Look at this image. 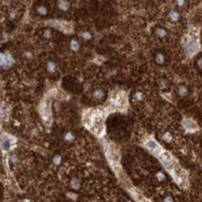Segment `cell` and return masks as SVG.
<instances>
[{
	"label": "cell",
	"mask_w": 202,
	"mask_h": 202,
	"mask_svg": "<svg viewBox=\"0 0 202 202\" xmlns=\"http://www.w3.org/2000/svg\"><path fill=\"white\" fill-rule=\"evenodd\" d=\"M90 130L92 131V132H94L97 135H100V134L102 133V131H103V118L101 117V116H99V115L94 116L93 124L91 126Z\"/></svg>",
	"instance_id": "cell-1"
},
{
	"label": "cell",
	"mask_w": 202,
	"mask_h": 202,
	"mask_svg": "<svg viewBox=\"0 0 202 202\" xmlns=\"http://www.w3.org/2000/svg\"><path fill=\"white\" fill-rule=\"evenodd\" d=\"M106 155H107L108 160L110 161L111 164H112V163H117V162H118V159H119L118 151H117V149L115 147L114 144L109 145L108 150H107Z\"/></svg>",
	"instance_id": "cell-2"
},
{
	"label": "cell",
	"mask_w": 202,
	"mask_h": 202,
	"mask_svg": "<svg viewBox=\"0 0 202 202\" xmlns=\"http://www.w3.org/2000/svg\"><path fill=\"white\" fill-rule=\"evenodd\" d=\"M127 102V98L123 92L116 93L113 97V103L117 107H123Z\"/></svg>",
	"instance_id": "cell-3"
},
{
	"label": "cell",
	"mask_w": 202,
	"mask_h": 202,
	"mask_svg": "<svg viewBox=\"0 0 202 202\" xmlns=\"http://www.w3.org/2000/svg\"><path fill=\"white\" fill-rule=\"evenodd\" d=\"M146 147L152 151L153 153L156 155H160L162 153V148L158 145V143L156 142H155L154 140H148L146 142Z\"/></svg>",
	"instance_id": "cell-4"
},
{
	"label": "cell",
	"mask_w": 202,
	"mask_h": 202,
	"mask_svg": "<svg viewBox=\"0 0 202 202\" xmlns=\"http://www.w3.org/2000/svg\"><path fill=\"white\" fill-rule=\"evenodd\" d=\"M40 114H41L42 118L45 121H48L49 117H50V108L49 105L47 101H44L41 104V108H40Z\"/></svg>",
	"instance_id": "cell-5"
},
{
	"label": "cell",
	"mask_w": 202,
	"mask_h": 202,
	"mask_svg": "<svg viewBox=\"0 0 202 202\" xmlns=\"http://www.w3.org/2000/svg\"><path fill=\"white\" fill-rule=\"evenodd\" d=\"M183 126L184 128L188 131H196L197 130V126L196 124L192 120V119L186 118L183 120Z\"/></svg>",
	"instance_id": "cell-6"
},
{
	"label": "cell",
	"mask_w": 202,
	"mask_h": 202,
	"mask_svg": "<svg viewBox=\"0 0 202 202\" xmlns=\"http://www.w3.org/2000/svg\"><path fill=\"white\" fill-rule=\"evenodd\" d=\"M197 43L196 40H193L190 39L189 41H186V50H187V53L189 55L196 53V50H197Z\"/></svg>",
	"instance_id": "cell-7"
},
{
	"label": "cell",
	"mask_w": 202,
	"mask_h": 202,
	"mask_svg": "<svg viewBox=\"0 0 202 202\" xmlns=\"http://www.w3.org/2000/svg\"><path fill=\"white\" fill-rule=\"evenodd\" d=\"M12 141H14V139H12V137L10 136H6L3 140H2V143H1V147L3 151H9L11 148L12 145Z\"/></svg>",
	"instance_id": "cell-8"
},
{
	"label": "cell",
	"mask_w": 202,
	"mask_h": 202,
	"mask_svg": "<svg viewBox=\"0 0 202 202\" xmlns=\"http://www.w3.org/2000/svg\"><path fill=\"white\" fill-rule=\"evenodd\" d=\"M13 62V59L10 55H5V54H1V67L2 68H7L8 66H10Z\"/></svg>",
	"instance_id": "cell-9"
},
{
	"label": "cell",
	"mask_w": 202,
	"mask_h": 202,
	"mask_svg": "<svg viewBox=\"0 0 202 202\" xmlns=\"http://www.w3.org/2000/svg\"><path fill=\"white\" fill-rule=\"evenodd\" d=\"M93 118H94V116H92L91 112H88L87 114H85L83 117V122L87 128L89 129L91 128V126L93 124Z\"/></svg>",
	"instance_id": "cell-10"
},
{
	"label": "cell",
	"mask_w": 202,
	"mask_h": 202,
	"mask_svg": "<svg viewBox=\"0 0 202 202\" xmlns=\"http://www.w3.org/2000/svg\"><path fill=\"white\" fill-rule=\"evenodd\" d=\"M69 7H70V4H69L68 1H66V0H59V2H58V8H59L61 10L66 11V10H68Z\"/></svg>",
	"instance_id": "cell-11"
},
{
	"label": "cell",
	"mask_w": 202,
	"mask_h": 202,
	"mask_svg": "<svg viewBox=\"0 0 202 202\" xmlns=\"http://www.w3.org/2000/svg\"><path fill=\"white\" fill-rule=\"evenodd\" d=\"M155 62H156V63H158V64H163L164 62H165V57H164V55L162 53L156 54V56H155Z\"/></svg>",
	"instance_id": "cell-12"
},
{
	"label": "cell",
	"mask_w": 202,
	"mask_h": 202,
	"mask_svg": "<svg viewBox=\"0 0 202 202\" xmlns=\"http://www.w3.org/2000/svg\"><path fill=\"white\" fill-rule=\"evenodd\" d=\"M169 16H170V19H171L172 22H177L179 20V18H180L179 13L176 11H171L170 12V14H169Z\"/></svg>",
	"instance_id": "cell-13"
},
{
	"label": "cell",
	"mask_w": 202,
	"mask_h": 202,
	"mask_svg": "<svg viewBox=\"0 0 202 202\" xmlns=\"http://www.w3.org/2000/svg\"><path fill=\"white\" fill-rule=\"evenodd\" d=\"M178 93H179V95H180V96L184 97V96L187 95V93H188V90H187V89H186L185 87H184V86H181V87L179 88V89H178Z\"/></svg>",
	"instance_id": "cell-14"
},
{
	"label": "cell",
	"mask_w": 202,
	"mask_h": 202,
	"mask_svg": "<svg viewBox=\"0 0 202 202\" xmlns=\"http://www.w3.org/2000/svg\"><path fill=\"white\" fill-rule=\"evenodd\" d=\"M93 97H94L95 99L100 100V99H101V98L103 97V91L101 90V89H97V90H95V91L93 92Z\"/></svg>",
	"instance_id": "cell-15"
},
{
	"label": "cell",
	"mask_w": 202,
	"mask_h": 202,
	"mask_svg": "<svg viewBox=\"0 0 202 202\" xmlns=\"http://www.w3.org/2000/svg\"><path fill=\"white\" fill-rule=\"evenodd\" d=\"M70 46H71L72 50L77 51V50H78V48H79V43H78L77 40H72Z\"/></svg>",
	"instance_id": "cell-16"
},
{
	"label": "cell",
	"mask_w": 202,
	"mask_h": 202,
	"mask_svg": "<svg viewBox=\"0 0 202 202\" xmlns=\"http://www.w3.org/2000/svg\"><path fill=\"white\" fill-rule=\"evenodd\" d=\"M163 140L165 141V142H167V143H170L171 140H172V136H171V134L170 133V132H166L164 135H163Z\"/></svg>",
	"instance_id": "cell-17"
},
{
	"label": "cell",
	"mask_w": 202,
	"mask_h": 202,
	"mask_svg": "<svg viewBox=\"0 0 202 202\" xmlns=\"http://www.w3.org/2000/svg\"><path fill=\"white\" fill-rule=\"evenodd\" d=\"M74 139H75V137H74V135L72 134L71 132L66 133V135L64 136V140H65L66 142H68V143H71V142H73V141H74Z\"/></svg>",
	"instance_id": "cell-18"
},
{
	"label": "cell",
	"mask_w": 202,
	"mask_h": 202,
	"mask_svg": "<svg viewBox=\"0 0 202 202\" xmlns=\"http://www.w3.org/2000/svg\"><path fill=\"white\" fill-rule=\"evenodd\" d=\"M155 34H156V36H159V37H164V36H166V31L164 29L158 28V29H156V31H155Z\"/></svg>",
	"instance_id": "cell-19"
},
{
	"label": "cell",
	"mask_w": 202,
	"mask_h": 202,
	"mask_svg": "<svg viewBox=\"0 0 202 202\" xmlns=\"http://www.w3.org/2000/svg\"><path fill=\"white\" fill-rule=\"evenodd\" d=\"M55 68H56V65H55V63H54V62H48V72H51V73H53V72L55 71Z\"/></svg>",
	"instance_id": "cell-20"
},
{
	"label": "cell",
	"mask_w": 202,
	"mask_h": 202,
	"mask_svg": "<svg viewBox=\"0 0 202 202\" xmlns=\"http://www.w3.org/2000/svg\"><path fill=\"white\" fill-rule=\"evenodd\" d=\"M37 11H38V13L40 14V15H46L47 13H48V10H47V8H45V7H39L38 8H37Z\"/></svg>",
	"instance_id": "cell-21"
},
{
	"label": "cell",
	"mask_w": 202,
	"mask_h": 202,
	"mask_svg": "<svg viewBox=\"0 0 202 202\" xmlns=\"http://www.w3.org/2000/svg\"><path fill=\"white\" fill-rule=\"evenodd\" d=\"M143 95L142 92H136L135 95H134V100L135 101H143Z\"/></svg>",
	"instance_id": "cell-22"
},
{
	"label": "cell",
	"mask_w": 202,
	"mask_h": 202,
	"mask_svg": "<svg viewBox=\"0 0 202 202\" xmlns=\"http://www.w3.org/2000/svg\"><path fill=\"white\" fill-rule=\"evenodd\" d=\"M61 161H62V157L60 155H55L53 157V163L55 165H59Z\"/></svg>",
	"instance_id": "cell-23"
},
{
	"label": "cell",
	"mask_w": 202,
	"mask_h": 202,
	"mask_svg": "<svg viewBox=\"0 0 202 202\" xmlns=\"http://www.w3.org/2000/svg\"><path fill=\"white\" fill-rule=\"evenodd\" d=\"M156 177H157V179H158V181H164L165 180V174L163 172H161V171H159V172H157L156 173Z\"/></svg>",
	"instance_id": "cell-24"
},
{
	"label": "cell",
	"mask_w": 202,
	"mask_h": 202,
	"mask_svg": "<svg viewBox=\"0 0 202 202\" xmlns=\"http://www.w3.org/2000/svg\"><path fill=\"white\" fill-rule=\"evenodd\" d=\"M82 37H83L84 39H86V40H89L90 38H91V35L89 34V32H84V33H82Z\"/></svg>",
	"instance_id": "cell-25"
},
{
	"label": "cell",
	"mask_w": 202,
	"mask_h": 202,
	"mask_svg": "<svg viewBox=\"0 0 202 202\" xmlns=\"http://www.w3.org/2000/svg\"><path fill=\"white\" fill-rule=\"evenodd\" d=\"M43 36H44L45 38H47V39L50 38V37H51V32H50L49 30H47V31H45V33H44Z\"/></svg>",
	"instance_id": "cell-26"
},
{
	"label": "cell",
	"mask_w": 202,
	"mask_h": 202,
	"mask_svg": "<svg viewBox=\"0 0 202 202\" xmlns=\"http://www.w3.org/2000/svg\"><path fill=\"white\" fill-rule=\"evenodd\" d=\"M177 5L180 7H183L184 5V0H176Z\"/></svg>",
	"instance_id": "cell-27"
},
{
	"label": "cell",
	"mask_w": 202,
	"mask_h": 202,
	"mask_svg": "<svg viewBox=\"0 0 202 202\" xmlns=\"http://www.w3.org/2000/svg\"><path fill=\"white\" fill-rule=\"evenodd\" d=\"M197 65H198L199 68H202V58L197 61Z\"/></svg>",
	"instance_id": "cell-28"
},
{
	"label": "cell",
	"mask_w": 202,
	"mask_h": 202,
	"mask_svg": "<svg viewBox=\"0 0 202 202\" xmlns=\"http://www.w3.org/2000/svg\"><path fill=\"white\" fill-rule=\"evenodd\" d=\"M171 200H172L171 198H166V199H165V201H171Z\"/></svg>",
	"instance_id": "cell-29"
}]
</instances>
